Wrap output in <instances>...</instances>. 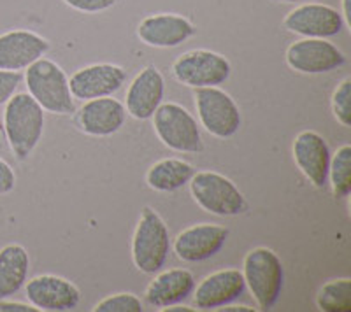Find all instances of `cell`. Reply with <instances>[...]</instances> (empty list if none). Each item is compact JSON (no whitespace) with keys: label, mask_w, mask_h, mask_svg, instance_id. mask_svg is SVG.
I'll use <instances>...</instances> for the list:
<instances>
[{"label":"cell","mask_w":351,"mask_h":312,"mask_svg":"<svg viewBox=\"0 0 351 312\" xmlns=\"http://www.w3.org/2000/svg\"><path fill=\"white\" fill-rule=\"evenodd\" d=\"M23 76L14 70H0V107H4L20 88Z\"/></svg>","instance_id":"4316f807"},{"label":"cell","mask_w":351,"mask_h":312,"mask_svg":"<svg viewBox=\"0 0 351 312\" xmlns=\"http://www.w3.org/2000/svg\"><path fill=\"white\" fill-rule=\"evenodd\" d=\"M341 2H343V12H341V16H343L344 25H346L348 28H351V0H341Z\"/></svg>","instance_id":"1f68e13d"},{"label":"cell","mask_w":351,"mask_h":312,"mask_svg":"<svg viewBox=\"0 0 351 312\" xmlns=\"http://www.w3.org/2000/svg\"><path fill=\"white\" fill-rule=\"evenodd\" d=\"M125 120H127L125 104H121L118 99H112V95L86 101L77 112L80 129L92 137L114 135L121 130Z\"/></svg>","instance_id":"d6986e66"},{"label":"cell","mask_w":351,"mask_h":312,"mask_svg":"<svg viewBox=\"0 0 351 312\" xmlns=\"http://www.w3.org/2000/svg\"><path fill=\"white\" fill-rule=\"evenodd\" d=\"M14 188H16V174L4 158H0V196L8 195Z\"/></svg>","instance_id":"f1b7e54d"},{"label":"cell","mask_w":351,"mask_h":312,"mask_svg":"<svg viewBox=\"0 0 351 312\" xmlns=\"http://www.w3.org/2000/svg\"><path fill=\"white\" fill-rule=\"evenodd\" d=\"M316 307L322 312H351V279L341 277L325 283L316 295Z\"/></svg>","instance_id":"603a6c76"},{"label":"cell","mask_w":351,"mask_h":312,"mask_svg":"<svg viewBox=\"0 0 351 312\" xmlns=\"http://www.w3.org/2000/svg\"><path fill=\"white\" fill-rule=\"evenodd\" d=\"M330 158L328 142L318 132L304 130L293 140V160L315 188H325L328 184Z\"/></svg>","instance_id":"9a60e30c"},{"label":"cell","mask_w":351,"mask_h":312,"mask_svg":"<svg viewBox=\"0 0 351 312\" xmlns=\"http://www.w3.org/2000/svg\"><path fill=\"white\" fill-rule=\"evenodd\" d=\"M195 174L193 167L181 158H164L153 164L146 172V183L160 193H172L186 186Z\"/></svg>","instance_id":"7402d4cb"},{"label":"cell","mask_w":351,"mask_h":312,"mask_svg":"<svg viewBox=\"0 0 351 312\" xmlns=\"http://www.w3.org/2000/svg\"><path fill=\"white\" fill-rule=\"evenodd\" d=\"M228 229L216 223L192 224L174 239L176 257L184 263H197L216 257L228 239Z\"/></svg>","instance_id":"4fadbf2b"},{"label":"cell","mask_w":351,"mask_h":312,"mask_svg":"<svg viewBox=\"0 0 351 312\" xmlns=\"http://www.w3.org/2000/svg\"><path fill=\"white\" fill-rule=\"evenodd\" d=\"M136 34L141 42L149 48L169 49L178 48L188 39H192L197 34V28L183 14L158 12L141 20Z\"/></svg>","instance_id":"7c38bea8"},{"label":"cell","mask_w":351,"mask_h":312,"mask_svg":"<svg viewBox=\"0 0 351 312\" xmlns=\"http://www.w3.org/2000/svg\"><path fill=\"white\" fill-rule=\"evenodd\" d=\"M274 2H287V4H297V2H306V0H274Z\"/></svg>","instance_id":"836d02e7"},{"label":"cell","mask_w":351,"mask_h":312,"mask_svg":"<svg viewBox=\"0 0 351 312\" xmlns=\"http://www.w3.org/2000/svg\"><path fill=\"white\" fill-rule=\"evenodd\" d=\"M287 64L300 74H325L346 64V55L327 39L302 37L287 49Z\"/></svg>","instance_id":"9c48e42d"},{"label":"cell","mask_w":351,"mask_h":312,"mask_svg":"<svg viewBox=\"0 0 351 312\" xmlns=\"http://www.w3.org/2000/svg\"><path fill=\"white\" fill-rule=\"evenodd\" d=\"M127 81V70L114 64H93L80 68L69 79L74 101H92L100 96H111Z\"/></svg>","instance_id":"5bb4252c"},{"label":"cell","mask_w":351,"mask_h":312,"mask_svg":"<svg viewBox=\"0 0 351 312\" xmlns=\"http://www.w3.org/2000/svg\"><path fill=\"white\" fill-rule=\"evenodd\" d=\"M171 248V233L164 218L146 205L132 237V261L139 272L153 276L165 267Z\"/></svg>","instance_id":"3957f363"},{"label":"cell","mask_w":351,"mask_h":312,"mask_svg":"<svg viewBox=\"0 0 351 312\" xmlns=\"http://www.w3.org/2000/svg\"><path fill=\"white\" fill-rule=\"evenodd\" d=\"M25 84L28 95L44 109V112L67 116L76 109L67 74L60 65L49 58L43 56L32 65H28Z\"/></svg>","instance_id":"7a4b0ae2"},{"label":"cell","mask_w":351,"mask_h":312,"mask_svg":"<svg viewBox=\"0 0 351 312\" xmlns=\"http://www.w3.org/2000/svg\"><path fill=\"white\" fill-rule=\"evenodd\" d=\"M195 289V277L186 268H169L156 272L144 291V300L149 307L164 309L174 304H183Z\"/></svg>","instance_id":"ffe728a7"},{"label":"cell","mask_w":351,"mask_h":312,"mask_svg":"<svg viewBox=\"0 0 351 312\" xmlns=\"http://www.w3.org/2000/svg\"><path fill=\"white\" fill-rule=\"evenodd\" d=\"M0 312H39V309L34 307L30 302L23 304V302H12L9 298L0 300Z\"/></svg>","instance_id":"f546056e"},{"label":"cell","mask_w":351,"mask_h":312,"mask_svg":"<svg viewBox=\"0 0 351 312\" xmlns=\"http://www.w3.org/2000/svg\"><path fill=\"white\" fill-rule=\"evenodd\" d=\"M218 312H255L256 309L250 307V305H232V304H227V305H221L219 309H216Z\"/></svg>","instance_id":"4dcf8cb0"},{"label":"cell","mask_w":351,"mask_h":312,"mask_svg":"<svg viewBox=\"0 0 351 312\" xmlns=\"http://www.w3.org/2000/svg\"><path fill=\"white\" fill-rule=\"evenodd\" d=\"M49 51L48 39L32 30H9L0 36V70L20 73Z\"/></svg>","instance_id":"e0dca14e"},{"label":"cell","mask_w":351,"mask_h":312,"mask_svg":"<svg viewBox=\"0 0 351 312\" xmlns=\"http://www.w3.org/2000/svg\"><path fill=\"white\" fill-rule=\"evenodd\" d=\"M190 193L200 209L215 216H239L247 211L246 196L236 183L215 170H200L190 179Z\"/></svg>","instance_id":"5b68a950"},{"label":"cell","mask_w":351,"mask_h":312,"mask_svg":"<svg viewBox=\"0 0 351 312\" xmlns=\"http://www.w3.org/2000/svg\"><path fill=\"white\" fill-rule=\"evenodd\" d=\"M27 300L36 309L48 312H67L81 302V291L74 283L60 276L44 274L25 283Z\"/></svg>","instance_id":"8fae6325"},{"label":"cell","mask_w":351,"mask_h":312,"mask_svg":"<svg viewBox=\"0 0 351 312\" xmlns=\"http://www.w3.org/2000/svg\"><path fill=\"white\" fill-rule=\"evenodd\" d=\"M64 4L74 11L86 12V14H99L109 11L118 4V0H64Z\"/></svg>","instance_id":"83f0119b"},{"label":"cell","mask_w":351,"mask_h":312,"mask_svg":"<svg viewBox=\"0 0 351 312\" xmlns=\"http://www.w3.org/2000/svg\"><path fill=\"white\" fill-rule=\"evenodd\" d=\"M193 99L197 116L206 132L216 139H230L239 132L243 125L241 109L227 92L218 86L197 88Z\"/></svg>","instance_id":"52a82bcc"},{"label":"cell","mask_w":351,"mask_h":312,"mask_svg":"<svg viewBox=\"0 0 351 312\" xmlns=\"http://www.w3.org/2000/svg\"><path fill=\"white\" fill-rule=\"evenodd\" d=\"M246 291V283L237 268H221L204 277L193 289V304L197 311H216L221 305L232 304Z\"/></svg>","instance_id":"2e32d148"},{"label":"cell","mask_w":351,"mask_h":312,"mask_svg":"<svg viewBox=\"0 0 351 312\" xmlns=\"http://www.w3.org/2000/svg\"><path fill=\"white\" fill-rule=\"evenodd\" d=\"M328 183L337 198H346L351 193V146L343 144L332 155L328 167Z\"/></svg>","instance_id":"cb8c5ba5"},{"label":"cell","mask_w":351,"mask_h":312,"mask_svg":"<svg viewBox=\"0 0 351 312\" xmlns=\"http://www.w3.org/2000/svg\"><path fill=\"white\" fill-rule=\"evenodd\" d=\"M153 130L162 144L176 153H200L202 135L195 118L176 102H162L153 112Z\"/></svg>","instance_id":"8992f818"},{"label":"cell","mask_w":351,"mask_h":312,"mask_svg":"<svg viewBox=\"0 0 351 312\" xmlns=\"http://www.w3.org/2000/svg\"><path fill=\"white\" fill-rule=\"evenodd\" d=\"M93 312H143L144 304L134 293H116L93 305Z\"/></svg>","instance_id":"d4e9b609"},{"label":"cell","mask_w":351,"mask_h":312,"mask_svg":"<svg viewBox=\"0 0 351 312\" xmlns=\"http://www.w3.org/2000/svg\"><path fill=\"white\" fill-rule=\"evenodd\" d=\"M165 81L155 65L146 67L132 79L125 96V109L134 120L146 121L164 102Z\"/></svg>","instance_id":"ac0fdd59"},{"label":"cell","mask_w":351,"mask_h":312,"mask_svg":"<svg viewBox=\"0 0 351 312\" xmlns=\"http://www.w3.org/2000/svg\"><path fill=\"white\" fill-rule=\"evenodd\" d=\"M30 258L23 246L8 244L0 249V300L11 298L25 286Z\"/></svg>","instance_id":"44dd1931"},{"label":"cell","mask_w":351,"mask_h":312,"mask_svg":"<svg viewBox=\"0 0 351 312\" xmlns=\"http://www.w3.org/2000/svg\"><path fill=\"white\" fill-rule=\"evenodd\" d=\"M243 277L260 311H271L285 285V268L271 248L258 246L244 257Z\"/></svg>","instance_id":"277c9868"},{"label":"cell","mask_w":351,"mask_h":312,"mask_svg":"<svg viewBox=\"0 0 351 312\" xmlns=\"http://www.w3.org/2000/svg\"><path fill=\"white\" fill-rule=\"evenodd\" d=\"M344 27L341 12L327 4H302L291 9L283 20V28L288 32L313 39L339 36Z\"/></svg>","instance_id":"30bf717a"},{"label":"cell","mask_w":351,"mask_h":312,"mask_svg":"<svg viewBox=\"0 0 351 312\" xmlns=\"http://www.w3.org/2000/svg\"><path fill=\"white\" fill-rule=\"evenodd\" d=\"M230 62L211 49H192L183 53L172 64V76L188 88L219 86L230 77Z\"/></svg>","instance_id":"ba28073f"},{"label":"cell","mask_w":351,"mask_h":312,"mask_svg":"<svg viewBox=\"0 0 351 312\" xmlns=\"http://www.w3.org/2000/svg\"><path fill=\"white\" fill-rule=\"evenodd\" d=\"M332 112L343 127H351V77H344L332 93Z\"/></svg>","instance_id":"484cf974"},{"label":"cell","mask_w":351,"mask_h":312,"mask_svg":"<svg viewBox=\"0 0 351 312\" xmlns=\"http://www.w3.org/2000/svg\"><path fill=\"white\" fill-rule=\"evenodd\" d=\"M162 312H195V309L188 307V305L183 304H174V305H169V307L162 309Z\"/></svg>","instance_id":"d6a6232c"},{"label":"cell","mask_w":351,"mask_h":312,"mask_svg":"<svg viewBox=\"0 0 351 312\" xmlns=\"http://www.w3.org/2000/svg\"><path fill=\"white\" fill-rule=\"evenodd\" d=\"M4 132L12 155L27 160L44 133V109L28 93H14L4 105Z\"/></svg>","instance_id":"6da1fadb"}]
</instances>
